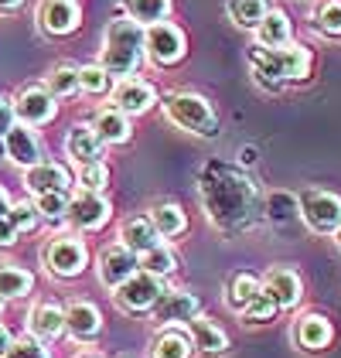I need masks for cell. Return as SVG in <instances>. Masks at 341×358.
<instances>
[{
    "label": "cell",
    "instance_id": "cell-36",
    "mask_svg": "<svg viewBox=\"0 0 341 358\" xmlns=\"http://www.w3.org/2000/svg\"><path fill=\"white\" fill-rule=\"evenodd\" d=\"M106 89H110V76L99 65L79 69V92H85V96H103Z\"/></svg>",
    "mask_w": 341,
    "mask_h": 358
},
{
    "label": "cell",
    "instance_id": "cell-22",
    "mask_svg": "<svg viewBox=\"0 0 341 358\" xmlns=\"http://www.w3.org/2000/svg\"><path fill=\"white\" fill-rule=\"evenodd\" d=\"M65 150H68V157H72L79 167L92 164V161L103 157V143H99V137L92 134V127H72L68 137H65Z\"/></svg>",
    "mask_w": 341,
    "mask_h": 358
},
{
    "label": "cell",
    "instance_id": "cell-35",
    "mask_svg": "<svg viewBox=\"0 0 341 358\" xmlns=\"http://www.w3.org/2000/svg\"><path fill=\"white\" fill-rule=\"evenodd\" d=\"M34 212H38V219H45V222H61V219H65V212H68V194H65V192L38 194Z\"/></svg>",
    "mask_w": 341,
    "mask_h": 358
},
{
    "label": "cell",
    "instance_id": "cell-15",
    "mask_svg": "<svg viewBox=\"0 0 341 358\" xmlns=\"http://www.w3.org/2000/svg\"><path fill=\"white\" fill-rule=\"evenodd\" d=\"M65 331L79 341H92L103 331V314L99 307L89 301H72L65 307Z\"/></svg>",
    "mask_w": 341,
    "mask_h": 358
},
{
    "label": "cell",
    "instance_id": "cell-5",
    "mask_svg": "<svg viewBox=\"0 0 341 358\" xmlns=\"http://www.w3.org/2000/svg\"><path fill=\"white\" fill-rule=\"evenodd\" d=\"M85 263H89V249H85V243L75 239V236H58V239H52L48 249H45V266H48V273L61 276V280L79 276L85 270Z\"/></svg>",
    "mask_w": 341,
    "mask_h": 358
},
{
    "label": "cell",
    "instance_id": "cell-19",
    "mask_svg": "<svg viewBox=\"0 0 341 358\" xmlns=\"http://www.w3.org/2000/svg\"><path fill=\"white\" fill-rule=\"evenodd\" d=\"M293 338H297V345H300L304 352H321V348L331 345L335 328H331V321L321 317V314H304V317L297 321V328H293Z\"/></svg>",
    "mask_w": 341,
    "mask_h": 358
},
{
    "label": "cell",
    "instance_id": "cell-4",
    "mask_svg": "<svg viewBox=\"0 0 341 358\" xmlns=\"http://www.w3.org/2000/svg\"><path fill=\"white\" fill-rule=\"evenodd\" d=\"M300 219L307 222V229L314 232H324V236H331V232H338L341 225V198L331 192H311L300 194Z\"/></svg>",
    "mask_w": 341,
    "mask_h": 358
},
{
    "label": "cell",
    "instance_id": "cell-48",
    "mask_svg": "<svg viewBox=\"0 0 341 358\" xmlns=\"http://www.w3.org/2000/svg\"><path fill=\"white\" fill-rule=\"evenodd\" d=\"M0 310H3V297H0Z\"/></svg>",
    "mask_w": 341,
    "mask_h": 358
},
{
    "label": "cell",
    "instance_id": "cell-14",
    "mask_svg": "<svg viewBox=\"0 0 341 358\" xmlns=\"http://www.w3.org/2000/svg\"><path fill=\"white\" fill-rule=\"evenodd\" d=\"M113 110H119L123 116H140L147 113L154 103H157V92L150 83H140V79H123V83L113 89Z\"/></svg>",
    "mask_w": 341,
    "mask_h": 358
},
{
    "label": "cell",
    "instance_id": "cell-18",
    "mask_svg": "<svg viewBox=\"0 0 341 358\" xmlns=\"http://www.w3.org/2000/svg\"><path fill=\"white\" fill-rule=\"evenodd\" d=\"M188 338H191V348H198L201 355H222V352H228L226 331L219 328L215 321L201 317V314L188 321Z\"/></svg>",
    "mask_w": 341,
    "mask_h": 358
},
{
    "label": "cell",
    "instance_id": "cell-43",
    "mask_svg": "<svg viewBox=\"0 0 341 358\" xmlns=\"http://www.w3.org/2000/svg\"><path fill=\"white\" fill-rule=\"evenodd\" d=\"M24 0H0V14H10V10H17Z\"/></svg>",
    "mask_w": 341,
    "mask_h": 358
},
{
    "label": "cell",
    "instance_id": "cell-20",
    "mask_svg": "<svg viewBox=\"0 0 341 358\" xmlns=\"http://www.w3.org/2000/svg\"><path fill=\"white\" fill-rule=\"evenodd\" d=\"M28 331L34 341H52L65 331V310L55 303H38L28 310Z\"/></svg>",
    "mask_w": 341,
    "mask_h": 358
},
{
    "label": "cell",
    "instance_id": "cell-17",
    "mask_svg": "<svg viewBox=\"0 0 341 358\" xmlns=\"http://www.w3.org/2000/svg\"><path fill=\"white\" fill-rule=\"evenodd\" d=\"M79 3L75 0H45L41 3V28L48 34H72L79 28Z\"/></svg>",
    "mask_w": 341,
    "mask_h": 358
},
{
    "label": "cell",
    "instance_id": "cell-13",
    "mask_svg": "<svg viewBox=\"0 0 341 358\" xmlns=\"http://www.w3.org/2000/svg\"><path fill=\"white\" fill-rule=\"evenodd\" d=\"M263 290L273 297V303H277L280 310L297 307V303H300V294H304V287H300V276L293 273L290 266H273L270 273L263 276Z\"/></svg>",
    "mask_w": 341,
    "mask_h": 358
},
{
    "label": "cell",
    "instance_id": "cell-1",
    "mask_svg": "<svg viewBox=\"0 0 341 358\" xmlns=\"http://www.w3.org/2000/svg\"><path fill=\"white\" fill-rule=\"evenodd\" d=\"M201 201L208 219L219 229H246L256 219L259 194L246 174H239L235 167L215 164L201 178Z\"/></svg>",
    "mask_w": 341,
    "mask_h": 358
},
{
    "label": "cell",
    "instance_id": "cell-31",
    "mask_svg": "<svg viewBox=\"0 0 341 358\" xmlns=\"http://www.w3.org/2000/svg\"><path fill=\"white\" fill-rule=\"evenodd\" d=\"M31 283H34V276L28 270H21V266H0V297L3 301L24 297L31 290Z\"/></svg>",
    "mask_w": 341,
    "mask_h": 358
},
{
    "label": "cell",
    "instance_id": "cell-40",
    "mask_svg": "<svg viewBox=\"0 0 341 358\" xmlns=\"http://www.w3.org/2000/svg\"><path fill=\"white\" fill-rule=\"evenodd\" d=\"M3 358H52V355H48V348H45L41 341H34V338H17V341H10V348H7Z\"/></svg>",
    "mask_w": 341,
    "mask_h": 358
},
{
    "label": "cell",
    "instance_id": "cell-10",
    "mask_svg": "<svg viewBox=\"0 0 341 358\" xmlns=\"http://www.w3.org/2000/svg\"><path fill=\"white\" fill-rule=\"evenodd\" d=\"M65 219L72 229H82V232H96L103 222L110 219V201L103 194L92 192H79L75 198H68V212Z\"/></svg>",
    "mask_w": 341,
    "mask_h": 358
},
{
    "label": "cell",
    "instance_id": "cell-45",
    "mask_svg": "<svg viewBox=\"0 0 341 358\" xmlns=\"http://www.w3.org/2000/svg\"><path fill=\"white\" fill-rule=\"evenodd\" d=\"M7 212H10V198H7V192L0 188V219H7Z\"/></svg>",
    "mask_w": 341,
    "mask_h": 358
},
{
    "label": "cell",
    "instance_id": "cell-12",
    "mask_svg": "<svg viewBox=\"0 0 341 358\" xmlns=\"http://www.w3.org/2000/svg\"><path fill=\"white\" fill-rule=\"evenodd\" d=\"M3 154H7V161L17 167H34L41 164V157H45V150H41V140L31 134V127L24 123H14L10 130H7V137H3Z\"/></svg>",
    "mask_w": 341,
    "mask_h": 358
},
{
    "label": "cell",
    "instance_id": "cell-29",
    "mask_svg": "<svg viewBox=\"0 0 341 358\" xmlns=\"http://www.w3.org/2000/svg\"><path fill=\"white\" fill-rule=\"evenodd\" d=\"M143 41H147V31L137 21H113L110 31H106V45H116V48L143 52Z\"/></svg>",
    "mask_w": 341,
    "mask_h": 358
},
{
    "label": "cell",
    "instance_id": "cell-47",
    "mask_svg": "<svg viewBox=\"0 0 341 358\" xmlns=\"http://www.w3.org/2000/svg\"><path fill=\"white\" fill-rule=\"evenodd\" d=\"M335 236H338V246H341V225H338V232H335Z\"/></svg>",
    "mask_w": 341,
    "mask_h": 358
},
{
    "label": "cell",
    "instance_id": "cell-3",
    "mask_svg": "<svg viewBox=\"0 0 341 358\" xmlns=\"http://www.w3.org/2000/svg\"><path fill=\"white\" fill-rule=\"evenodd\" d=\"M164 113H168L170 123H177L188 134H198V137L219 134V116L212 110V103L195 96V92H170L164 99Z\"/></svg>",
    "mask_w": 341,
    "mask_h": 358
},
{
    "label": "cell",
    "instance_id": "cell-24",
    "mask_svg": "<svg viewBox=\"0 0 341 358\" xmlns=\"http://www.w3.org/2000/svg\"><path fill=\"white\" fill-rule=\"evenodd\" d=\"M256 38H259L263 48H284V45H290V17H286L284 10H270L259 21Z\"/></svg>",
    "mask_w": 341,
    "mask_h": 358
},
{
    "label": "cell",
    "instance_id": "cell-39",
    "mask_svg": "<svg viewBox=\"0 0 341 358\" xmlns=\"http://www.w3.org/2000/svg\"><path fill=\"white\" fill-rule=\"evenodd\" d=\"M317 28L324 31L328 38H341V0H328L317 10Z\"/></svg>",
    "mask_w": 341,
    "mask_h": 358
},
{
    "label": "cell",
    "instance_id": "cell-44",
    "mask_svg": "<svg viewBox=\"0 0 341 358\" xmlns=\"http://www.w3.org/2000/svg\"><path fill=\"white\" fill-rule=\"evenodd\" d=\"M10 341H14V338H10V334H7V331L0 328V358L7 355V348H10Z\"/></svg>",
    "mask_w": 341,
    "mask_h": 358
},
{
    "label": "cell",
    "instance_id": "cell-42",
    "mask_svg": "<svg viewBox=\"0 0 341 358\" xmlns=\"http://www.w3.org/2000/svg\"><path fill=\"white\" fill-rule=\"evenodd\" d=\"M14 243H17V229H14L7 219H0V249L14 246Z\"/></svg>",
    "mask_w": 341,
    "mask_h": 358
},
{
    "label": "cell",
    "instance_id": "cell-25",
    "mask_svg": "<svg viewBox=\"0 0 341 358\" xmlns=\"http://www.w3.org/2000/svg\"><path fill=\"white\" fill-rule=\"evenodd\" d=\"M191 338H188V331L181 328H164L157 338H154V348H150V355L154 358H191Z\"/></svg>",
    "mask_w": 341,
    "mask_h": 358
},
{
    "label": "cell",
    "instance_id": "cell-9",
    "mask_svg": "<svg viewBox=\"0 0 341 358\" xmlns=\"http://www.w3.org/2000/svg\"><path fill=\"white\" fill-rule=\"evenodd\" d=\"M201 314V303L191 290H164L161 301L154 303V317L157 324L164 328H174V324H188L191 317Z\"/></svg>",
    "mask_w": 341,
    "mask_h": 358
},
{
    "label": "cell",
    "instance_id": "cell-23",
    "mask_svg": "<svg viewBox=\"0 0 341 358\" xmlns=\"http://www.w3.org/2000/svg\"><path fill=\"white\" fill-rule=\"evenodd\" d=\"M92 134L99 137V143H126L130 140V120L119 110H103L92 120Z\"/></svg>",
    "mask_w": 341,
    "mask_h": 358
},
{
    "label": "cell",
    "instance_id": "cell-34",
    "mask_svg": "<svg viewBox=\"0 0 341 358\" xmlns=\"http://www.w3.org/2000/svg\"><path fill=\"white\" fill-rule=\"evenodd\" d=\"M48 92L61 99V96H75L79 92V69H72V65H58L52 69V76H48Z\"/></svg>",
    "mask_w": 341,
    "mask_h": 358
},
{
    "label": "cell",
    "instance_id": "cell-8",
    "mask_svg": "<svg viewBox=\"0 0 341 358\" xmlns=\"http://www.w3.org/2000/svg\"><path fill=\"white\" fill-rule=\"evenodd\" d=\"M96 270H99L103 287L116 290L119 283H126L130 276L140 270V256H137V252H130V249L123 246V243H116V246H106L103 252H99V263H96Z\"/></svg>",
    "mask_w": 341,
    "mask_h": 358
},
{
    "label": "cell",
    "instance_id": "cell-41",
    "mask_svg": "<svg viewBox=\"0 0 341 358\" xmlns=\"http://www.w3.org/2000/svg\"><path fill=\"white\" fill-rule=\"evenodd\" d=\"M17 120H14V106L7 103V99H0V140L7 137V130L14 127Z\"/></svg>",
    "mask_w": 341,
    "mask_h": 358
},
{
    "label": "cell",
    "instance_id": "cell-37",
    "mask_svg": "<svg viewBox=\"0 0 341 358\" xmlns=\"http://www.w3.org/2000/svg\"><path fill=\"white\" fill-rule=\"evenodd\" d=\"M106 181H110V171H106L103 161H92V164L79 167V185H82V192L99 194L103 188H106Z\"/></svg>",
    "mask_w": 341,
    "mask_h": 358
},
{
    "label": "cell",
    "instance_id": "cell-33",
    "mask_svg": "<svg viewBox=\"0 0 341 358\" xmlns=\"http://www.w3.org/2000/svg\"><path fill=\"white\" fill-rule=\"evenodd\" d=\"M277 310H280V307L273 303V297H270L266 290H259L253 301L246 303V310H242V321H246V324H270V321L277 317Z\"/></svg>",
    "mask_w": 341,
    "mask_h": 358
},
{
    "label": "cell",
    "instance_id": "cell-26",
    "mask_svg": "<svg viewBox=\"0 0 341 358\" xmlns=\"http://www.w3.org/2000/svg\"><path fill=\"white\" fill-rule=\"evenodd\" d=\"M150 222H154V229H157L161 239H174V236H181V232L188 229V219H184L181 205H174V201L157 205V208L150 212Z\"/></svg>",
    "mask_w": 341,
    "mask_h": 358
},
{
    "label": "cell",
    "instance_id": "cell-30",
    "mask_svg": "<svg viewBox=\"0 0 341 358\" xmlns=\"http://www.w3.org/2000/svg\"><path fill=\"white\" fill-rule=\"evenodd\" d=\"M270 14L266 0H228V17L239 24V28H259V21Z\"/></svg>",
    "mask_w": 341,
    "mask_h": 358
},
{
    "label": "cell",
    "instance_id": "cell-2",
    "mask_svg": "<svg viewBox=\"0 0 341 358\" xmlns=\"http://www.w3.org/2000/svg\"><path fill=\"white\" fill-rule=\"evenodd\" d=\"M253 72L256 79L270 89L284 83H297V79H307L311 72V52L300 48V45H284V48H256L253 52Z\"/></svg>",
    "mask_w": 341,
    "mask_h": 358
},
{
    "label": "cell",
    "instance_id": "cell-28",
    "mask_svg": "<svg viewBox=\"0 0 341 358\" xmlns=\"http://www.w3.org/2000/svg\"><path fill=\"white\" fill-rule=\"evenodd\" d=\"M263 290V283L256 280L253 273H235L232 280H228V290H226V303L232 307V310H246V303L253 301L256 294Z\"/></svg>",
    "mask_w": 341,
    "mask_h": 358
},
{
    "label": "cell",
    "instance_id": "cell-32",
    "mask_svg": "<svg viewBox=\"0 0 341 358\" xmlns=\"http://www.w3.org/2000/svg\"><path fill=\"white\" fill-rule=\"evenodd\" d=\"M140 270L143 273H150V276H168L177 270V256H174V249L170 246H154V249H147L140 256Z\"/></svg>",
    "mask_w": 341,
    "mask_h": 358
},
{
    "label": "cell",
    "instance_id": "cell-6",
    "mask_svg": "<svg viewBox=\"0 0 341 358\" xmlns=\"http://www.w3.org/2000/svg\"><path fill=\"white\" fill-rule=\"evenodd\" d=\"M161 294H164L161 276H150L143 270H137L126 283L116 287V303L123 310H130V314H143V310H154V303L161 301Z\"/></svg>",
    "mask_w": 341,
    "mask_h": 358
},
{
    "label": "cell",
    "instance_id": "cell-46",
    "mask_svg": "<svg viewBox=\"0 0 341 358\" xmlns=\"http://www.w3.org/2000/svg\"><path fill=\"white\" fill-rule=\"evenodd\" d=\"M75 358H103V355H96V352H82V355H75Z\"/></svg>",
    "mask_w": 341,
    "mask_h": 358
},
{
    "label": "cell",
    "instance_id": "cell-7",
    "mask_svg": "<svg viewBox=\"0 0 341 358\" xmlns=\"http://www.w3.org/2000/svg\"><path fill=\"white\" fill-rule=\"evenodd\" d=\"M143 48L157 65H177L184 58V31L177 24H170V21H161V24L147 28Z\"/></svg>",
    "mask_w": 341,
    "mask_h": 358
},
{
    "label": "cell",
    "instance_id": "cell-11",
    "mask_svg": "<svg viewBox=\"0 0 341 358\" xmlns=\"http://www.w3.org/2000/svg\"><path fill=\"white\" fill-rule=\"evenodd\" d=\"M14 120H21L24 127H45L55 120V96L41 85H31L17 96L14 103Z\"/></svg>",
    "mask_w": 341,
    "mask_h": 358
},
{
    "label": "cell",
    "instance_id": "cell-27",
    "mask_svg": "<svg viewBox=\"0 0 341 358\" xmlns=\"http://www.w3.org/2000/svg\"><path fill=\"white\" fill-rule=\"evenodd\" d=\"M126 14H130V21H137L147 31L170 14V0H126Z\"/></svg>",
    "mask_w": 341,
    "mask_h": 358
},
{
    "label": "cell",
    "instance_id": "cell-21",
    "mask_svg": "<svg viewBox=\"0 0 341 358\" xmlns=\"http://www.w3.org/2000/svg\"><path fill=\"white\" fill-rule=\"evenodd\" d=\"M119 239H123V246L130 249V252H137V256H143L147 249H154V246L164 243V239L157 236L150 215H133V219H126L123 229H119Z\"/></svg>",
    "mask_w": 341,
    "mask_h": 358
},
{
    "label": "cell",
    "instance_id": "cell-38",
    "mask_svg": "<svg viewBox=\"0 0 341 358\" xmlns=\"http://www.w3.org/2000/svg\"><path fill=\"white\" fill-rule=\"evenodd\" d=\"M7 222L17 229V236L21 232H31V229H38V212H34V205L31 201H17V205H10V212H7Z\"/></svg>",
    "mask_w": 341,
    "mask_h": 358
},
{
    "label": "cell",
    "instance_id": "cell-16",
    "mask_svg": "<svg viewBox=\"0 0 341 358\" xmlns=\"http://www.w3.org/2000/svg\"><path fill=\"white\" fill-rule=\"evenodd\" d=\"M24 185H28V192L38 198V194H55V192H68V185H72V178H68V171L61 164H52V161H41V164L28 167V174H24Z\"/></svg>",
    "mask_w": 341,
    "mask_h": 358
}]
</instances>
